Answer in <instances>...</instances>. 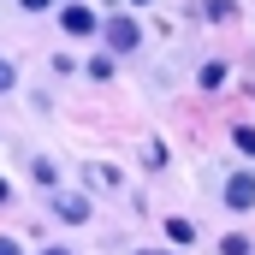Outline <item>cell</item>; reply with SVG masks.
Instances as JSON below:
<instances>
[{"label": "cell", "mask_w": 255, "mask_h": 255, "mask_svg": "<svg viewBox=\"0 0 255 255\" xmlns=\"http://www.w3.org/2000/svg\"><path fill=\"white\" fill-rule=\"evenodd\" d=\"M24 6H30V12H48V6H54V0H24Z\"/></svg>", "instance_id": "cell-12"}, {"label": "cell", "mask_w": 255, "mask_h": 255, "mask_svg": "<svg viewBox=\"0 0 255 255\" xmlns=\"http://www.w3.org/2000/svg\"><path fill=\"white\" fill-rule=\"evenodd\" d=\"M232 142H238V148L255 160V125H238V130H232Z\"/></svg>", "instance_id": "cell-7"}, {"label": "cell", "mask_w": 255, "mask_h": 255, "mask_svg": "<svg viewBox=\"0 0 255 255\" xmlns=\"http://www.w3.org/2000/svg\"><path fill=\"white\" fill-rule=\"evenodd\" d=\"M226 202H232V208H255V172H232Z\"/></svg>", "instance_id": "cell-3"}, {"label": "cell", "mask_w": 255, "mask_h": 255, "mask_svg": "<svg viewBox=\"0 0 255 255\" xmlns=\"http://www.w3.org/2000/svg\"><path fill=\"white\" fill-rule=\"evenodd\" d=\"M220 250H226V255H250V238H226Z\"/></svg>", "instance_id": "cell-11"}, {"label": "cell", "mask_w": 255, "mask_h": 255, "mask_svg": "<svg viewBox=\"0 0 255 255\" xmlns=\"http://www.w3.org/2000/svg\"><path fill=\"white\" fill-rule=\"evenodd\" d=\"M0 255H18V244H12V238H0Z\"/></svg>", "instance_id": "cell-13"}, {"label": "cell", "mask_w": 255, "mask_h": 255, "mask_svg": "<svg viewBox=\"0 0 255 255\" xmlns=\"http://www.w3.org/2000/svg\"><path fill=\"white\" fill-rule=\"evenodd\" d=\"M220 83H226V65H220V60L202 65V89H220Z\"/></svg>", "instance_id": "cell-9"}, {"label": "cell", "mask_w": 255, "mask_h": 255, "mask_svg": "<svg viewBox=\"0 0 255 255\" xmlns=\"http://www.w3.org/2000/svg\"><path fill=\"white\" fill-rule=\"evenodd\" d=\"M42 255H71V250H60V244H54V250H42Z\"/></svg>", "instance_id": "cell-15"}, {"label": "cell", "mask_w": 255, "mask_h": 255, "mask_svg": "<svg viewBox=\"0 0 255 255\" xmlns=\"http://www.w3.org/2000/svg\"><path fill=\"white\" fill-rule=\"evenodd\" d=\"M60 24H65V36H89V30H95V12H89V6H65Z\"/></svg>", "instance_id": "cell-5"}, {"label": "cell", "mask_w": 255, "mask_h": 255, "mask_svg": "<svg viewBox=\"0 0 255 255\" xmlns=\"http://www.w3.org/2000/svg\"><path fill=\"white\" fill-rule=\"evenodd\" d=\"M166 238H172V244L184 250V244H190V238H196V226H190V220H166Z\"/></svg>", "instance_id": "cell-6"}, {"label": "cell", "mask_w": 255, "mask_h": 255, "mask_svg": "<svg viewBox=\"0 0 255 255\" xmlns=\"http://www.w3.org/2000/svg\"><path fill=\"white\" fill-rule=\"evenodd\" d=\"M12 83H18V71H12V60H0V95H6Z\"/></svg>", "instance_id": "cell-10"}, {"label": "cell", "mask_w": 255, "mask_h": 255, "mask_svg": "<svg viewBox=\"0 0 255 255\" xmlns=\"http://www.w3.org/2000/svg\"><path fill=\"white\" fill-rule=\"evenodd\" d=\"M6 196H12V184H6V178H0V202H6Z\"/></svg>", "instance_id": "cell-14"}, {"label": "cell", "mask_w": 255, "mask_h": 255, "mask_svg": "<svg viewBox=\"0 0 255 255\" xmlns=\"http://www.w3.org/2000/svg\"><path fill=\"white\" fill-rule=\"evenodd\" d=\"M54 214H60L65 226H83V220H89V196H77V190H60V196H54Z\"/></svg>", "instance_id": "cell-2"}, {"label": "cell", "mask_w": 255, "mask_h": 255, "mask_svg": "<svg viewBox=\"0 0 255 255\" xmlns=\"http://www.w3.org/2000/svg\"><path fill=\"white\" fill-rule=\"evenodd\" d=\"M142 255H166V250H142Z\"/></svg>", "instance_id": "cell-16"}, {"label": "cell", "mask_w": 255, "mask_h": 255, "mask_svg": "<svg viewBox=\"0 0 255 255\" xmlns=\"http://www.w3.org/2000/svg\"><path fill=\"white\" fill-rule=\"evenodd\" d=\"M30 172H36V184H42V190H54V178H60V172H54V160H36Z\"/></svg>", "instance_id": "cell-8"}, {"label": "cell", "mask_w": 255, "mask_h": 255, "mask_svg": "<svg viewBox=\"0 0 255 255\" xmlns=\"http://www.w3.org/2000/svg\"><path fill=\"white\" fill-rule=\"evenodd\" d=\"M136 42H142V30H136V18H113V24H107V48H113V54H130Z\"/></svg>", "instance_id": "cell-1"}, {"label": "cell", "mask_w": 255, "mask_h": 255, "mask_svg": "<svg viewBox=\"0 0 255 255\" xmlns=\"http://www.w3.org/2000/svg\"><path fill=\"white\" fill-rule=\"evenodd\" d=\"M136 6H142V0H136Z\"/></svg>", "instance_id": "cell-17"}, {"label": "cell", "mask_w": 255, "mask_h": 255, "mask_svg": "<svg viewBox=\"0 0 255 255\" xmlns=\"http://www.w3.org/2000/svg\"><path fill=\"white\" fill-rule=\"evenodd\" d=\"M83 184H89V190H119V166L89 160V166H83Z\"/></svg>", "instance_id": "cell-4"}]
</instances>
